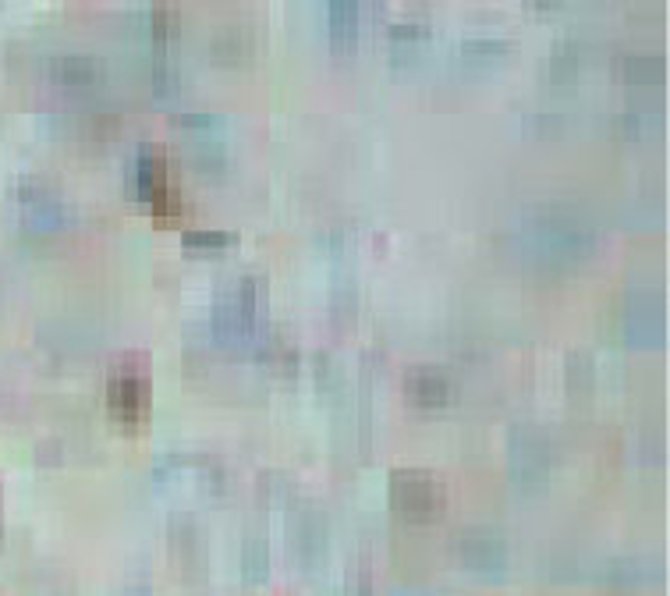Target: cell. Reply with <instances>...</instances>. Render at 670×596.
<instances>
[{
    "instance_id": "2",
    "label": "cell",
    "mask_w": 670,
    "mask_h": 596,
    "mask_svg": "<svg viewBox=\"0 0 670 596\" xmlns=\"http://www.w3.org/2000/svg\"><path fill=\"white\" fill-rule=\"evenodd\" d=\"M188 242H206V245H220V242H227V235L224 231H188Z\"/></svg>"
},
{
    "instance_id": "1",
    "label": "cell",
    "mask_w": 670,
    "mask_h": 596,
    "mask_svg": "<svg viewBox=\"0 0 670 596\" xmlns=\"http://www.w3.org/2000/svg\"><path fill=\"white\" fill-rule=\"evenodd\" d=\"M107 398L121 416H139L149 401L146 373H142V369H132V366H117L114 373H110Z\"/></svg>"
}]
</instances>
